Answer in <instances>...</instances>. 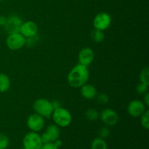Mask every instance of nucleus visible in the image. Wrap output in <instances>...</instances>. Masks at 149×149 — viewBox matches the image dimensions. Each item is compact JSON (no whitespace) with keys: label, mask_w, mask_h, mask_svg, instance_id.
I'll use <instances>...</instances> for the list:
<instances>
[{"label":"nucleus","mask_w":149,"mask_h":149,"mask_svg":"<svg viewBox=\"0 0 149 149\" xmlns=\"http://www.w3.org/2000/svg\"><path fill=\"white\" fill-rule=\"evenodd\" d=\"M146 110V106L139 100H133L127 106V113L132 117H140Z\"/></svg>","instance_id":"10"},{"label":"nucleus","mask_w":149,"mask_h":149,"mask_svg":"<svg viewBox=\"0 0 149 149\" xmlns=\"http://www.w3.org/2000/svg\"><path fill=\"white\" fill-rule=\"evenodd\" d=\"M23 148L25 149H41L43 143L41 135L36 132H28L23 139Z\"/></svg>","instance_id":"5"},{"label":"nucleus","mask_w":149,"mask_h":149,"mask_svg":"<svg viewBox=\"0 0 149 149\" xmlns=\"http://www.w3.org/2000/svg\"><path fill=\"white\" fill-rule=\"evenodd\" d=\"M90 36L93 41L95 43H101L105 39V34L103 31L94 29L90 33Z\"/></svg>","instance_id":"16"},{"label":"nucleus","mask_w":149,"mask_h":149,"mask_svg":"<svg viewBox=\"0 0 149 149\" xmlns=\"http://www.w3.org/2000/svg\"><path fill=\"white\" fill-rule=\"evenodd\" d=\"M89 78L90 72L87 67L79 63L73 67L67 76L68 84L74 88H80L87 83Z\"/></svg>","instance_id":"1"},{"label":"nucleus","mask_w":149,"mask_h":149,"mask_svg":"<svg viewBox=\"0 0 149 149\" xmlns=\"http://www.w3.org/2000/svg\"><path fill=\"white\" fill-rule=\"evenodd\" d=\"M45 132L47 135V136L49 137V141H50L51 143H53L54 141L60 138V135H61V130H60V127L58 125H55V124L49 125L47 127Z\"/></svg>","instance_id":"14"},{"label":"nucleus","mask_w":149,"mask_h":149,"mask_svg":"<svg viewBox=\"0 0 149 149\" xmlns=\"http://www.w3.org/2000/svg\"><path fill=\"white\" fill-rule=\"evenodd\" d=\"M100 113L95 109H89L85 112V117L87 120L94 122L99 118Z\"/></svg>","instance_id":"18"},{"label":"nucleus","mask_w":149,"mask_h":149,"mask_svg":"<svg viewBox=\"0 0 149 149\" xmlns=\"http://www.w3.org/2000/svg\"><path fill=\"white\" fill-rule=\"evenodd\" d=\"M11 81L8 76L4 73H0V93H6L10 88Z\"/></svg>","instance_id":"15"},{"label":"nucleus","mask_w":149,"mask_h":149,"mask_svg":"<svg viewBox=\"0 0 149 149\" xmlns=\"http://www.w3.org/2000/svg\"><path fill=\"white\" fill-rule=\"evenodd\" d=\"M80 93L84 99L93 100L97 95V90L94 85L86 83L80 87Z\"/></svg>","instance_id":"13"},{"label":"nucleus","mask_w":149,"mask_h":149,"mask_svg":"<svg viewBox=\"0 0 149 149\" xmlns=\"http://www.w3.org/2000/svg\"><path fill=\"white\" fill-rule=\"evenodd\" d=\"M23 149H25V148H23Z\"/></svg>","instance_id":"32"},{"label":"nucleus","mask_w":149,"mask_h":149,"mask_svg":"<svg viewBox=\"0 0 149 149\" xmlns=\"http://www.w3.org/2000/svg\"><path fill=\"white\" fill-rule=\"evenodd\" d=\"M110 134H111V131L108 126L103 127L100 128V131H99V135H100V138H103V139L109 137Z\"/></svg>","instance_id":"25"},{"label":"nucleus","mask_w":149,"mask_h":149,"mask_svg":"<svg viewBox=\"0 0 149 149\" xmlns=\"http://www.w3.org/2000/svg\"><path fill=\"white\" fill-rule=\"evenodd\" d=\"M99 118L106 126L112 127L117 124L119 116L117 113L112 109H105L100 113Z\"/></svg>","instance_id":"9"},{"label":"nucleus","mask_w":149,"mask_h":149,"mask_svg":"<svg viewBox=\"0 0 149 149\" xmlns=\"http://www.w3.org/2000/svg\"><path fill=\"white\" fill-rule=\"evenodd\" d=\"M39 37L37 34L35 36H31V37L26 38V45L28 47H33L37 44L38 41H39Z\"/></svg>","instance_id":"24"},{"label":"nucleus","mask_w":149,"mask_h":149,"mask_svg":"<svg viewBox=\"0 0 149 149\" xmlns=\"http://www.w3.org/2000/svg\"><path fill=\"white\" fill-rule=\"evenodd\" d=\"M139 78L141 83L149 84V70L148 67L143 68L142 71L140 73Z\"/></svg>","instance_id":"20"},{"label":"nucleus","mask_w":149,"mask_h":149,"mask_svg":"<svg viewBox=\"0 0 149 149\" xmlns=\"http://www.w3.org/2000/svg\"><path fill=\"white\" fill-rule=\"evenodd\" d=\"M33 109L35 113H38L40 116H43L44 118L49 119L52 116L54 109L52 107V102L46 98L36 99L33 103Z\"/></svg>","instance_id":"3"},{"label":"nucleus","mask_w":149,"mask_h":149,"mask_svg":"<svg viewBox=\"0 0 149 149\" xmlns=\"http://www.w3.org/2000/svg\"><path fill=\"white\" fill-rule=\"evenodd\" d=\"M26 125L32 132H38L42 130L45 125V118L36 113L29 115L26 120Z\"/></svg>","instance_id":"7"},{"label":"nucleus","mask_w":149,"mask_h":149,"mask_svg":"<svg viewBox=\"0 0 149 149\" xmlns=\"http://www.w3.org/2000/svg\"><path fill=\"white\" fill-rule=\"evenodd\" d=\"M10 143L8 137L3 133H0V149H6Z\"/></svg>","instance_id":"21"},{"label":"nucleus","mask_w":149,"mask_h":149,"mask_svg":"<svg viewBox=\"0 0 149 149\" xmlns=\"http://www.w3.org/2000/svg\"><path fill=\"white\" fill-rule=\"evenodd\" d=\"M6 45L11 50H19L26 45V38L19 33H9L6 38Z\"/></svg>","instance_id":"4"},{"label":"nucleus","mask_w":149,"mask_h":149,"mask_svg":"<svg viewBox=\"0 0 149 149\" xmlns=\"http://www.w3.org/2000/svg\"><path fill=\"white\" fill-rule=\"evenodd\" d=\"M107 143L103 138H95L91 143V149H107Z\"/></svg>","instance_id":"17"},{"label":"nucleus","mask_w":149,"mask_h":149,"mask_svg":"<svg viewBox=\"0 0 149 149\" xmlns=\"http://www.w3.org/2000/svg\"><path fill=\"white\" fill-rule=\"evenodd\" d=\"M41 139H42V143L43 144L45 143H51L50 141H49V137L47 136V135L46 134V132H44L42 135H41Z\"/></svg>","instance_id":"27"},{"label":"nucleus","mask_w":149,"mask_h":149,"mask_svg":"<svg viewBox=\"0 0 149 149\" xmlns=\"http://www.w3.org/2000/svg\"><path fill=\"white\" fill-rule=\"evenodd\" d=\"M52 118L54 123L59 127H66L72 122V115L65 108L61 107L54 109L52 113Z\"/></svg>","instance_id":"2"},{"label":"nucleus","mask_w":149,"mask_h":149,"mask_svg":"<svg viewBox=\"0 0 149 149\" xmlns=\"http://www.w3.org/2000/svg\"><path fill=\"white\" fill-rule=\"evenodd\" d=\"M41 149H58L55 146L53 143H48L43 144Z\"/></svg>","instance_id":"26"},{"label":"nucleus","mask_w":149,"mask_h":149,"mask_svg":"<svg viewBox=\"0 0 149 149\" xmlns=\"http://www.w3.org/2000/svg\"><path fill=\"white\" fill-rule=\"evenodd\" d=\"M95 59V52L90 47H84L78 54L79 63L85 66H89Z\"/></svg>","instance_id":"11"},{"label":"nucleus","mask_w":149,"mask_h":149,"mask_svg":"<svg viewBox=\"0 0 149 149\" xmlns=\"http://www.w3.org/2000/svg\"><path fill=\"white\" fill-rule=\"evenodd\" d=\"M111 21V17L109 13H100L93 19V26L94 29L104 31L110 27Z\"/></svg>","instance_id":"6"},{"label":"nucleus","mask_w":149,"mask_h":149,"mask_svg":"<svg viewBox=\"0 0 149 149\" xmlns=\"http://www.w3.org/2000/svg\"><path fill=\"white\" fill-rule=\"evenodd\" d=\"M39 28L37 24L32 20L23 22L20 29V33L25 38H29L38 33Z\"/></svg>","instance_id":"12"},{"label":"nucleus","mask_w":149,"mask_h":149,"mask_svg":"<svg viewBox=\"0 0 149 149\" xmlns=\"http://www.w3.org/2000/svg\"><path fill=\"white\" fill-rule=\"evenodd\" d=\"M23 20L20 16L17 15H11L7 17V22L4 28L6 31L9 33H19L20 26L23 23Z\"/></svg>","instance_id":"8"},{"label":"nucleus","mask_w":149,"mask_h":149,"mask_svg":"<svg viewBox=\"0 0 149 149\" xmlns=\"http://www.w3.org/2000/svg\"><path fill=\"white\" fill-rule=\"evenodd\" d=\"M53 143L55 144V146L57 147V148H59L60 147H61L62 146V145H63V143H62V141H61V140L59 139V138H58V139H57L56 141H55L53 142Z\"/></svg>","instance_id":"31"},{"label":"nucleus","mask_w":149,"mask_h":149,"mask_svg":"<svg viewBox=\"0 0 149 149\" xmlns=\"http://www.w3.org/2000/svg\"><path fill=\"white\" fill-rule=\"evenodd\" d=\"M52 107H53L54 109H58V108L61 107V102L58 100H53V101H52Z\"/></svg>","instance_id":"29"},{"label":"nucleus","mask_w":149,"mask_h":149,"mask_svg":"<svg viewBox=\"0 0 149 149\" xmlns=\"http://www.w3.org/2000/svg\"><path fill=\"white\" fill-rule=\"evenodd\" d=\"M141 125L145 130L149 129V111L148 109L145 111L141 116Z\"/></svg>","instance_id":"19"},{"label":"nucleus","mask_w":149,"mask_h":149,"mask_svg":"<svg viewBox=\"0 0 149 149\" xmlns=\"http://www.w3.org/2000/svg\"><path fill=\"white\" fill-rule=\"evenodd\" d=\"M143 103L146 106V107L149 106V93L147 92L146 93L143 95Z\"/></svg>","instance_id":"28"},{"label":"nucleus","mask_w":149,"mask_h":149,"mask_svg":"<svg viewBox=\"0 0 149 149\" xmlns=\"http://www.w3.org/2000/svg\"><path fill=\"white\" fill-rule=\"evenodd\" d=\"M6 22H7V17L4 15H0V26L4 27Z\"/></svg>","instance_id":"30"},{"label":"nucleus","mask_w":149,"mask_h":149,"mask_svg":"<svg viewBox=\"0 0 149 149\" xmlns=\"http://www.w3.org/2000/svg\"><path fill=\"white\" fill-rule=\"evenodd\" d=\"M148 90V84H144V83L140 82L136 87V92L139 95H143L145 93H146Z\"/></svg>","instance_id":"22"},{"label":"nucleus","mask_w":149,"mask_h":149,"mask_svg":"<svg viewBox=\"0 0 149 149\" xmlns=\"http://www.w3.org/2000/svg\"><path fill=\"white\" fill-rule=\"evenodd\" d=\"M97 96V100L100 104L106 105L109 103V97L106 93H100Z\"/></svg>","instance_id":"23"}]
</instances>
